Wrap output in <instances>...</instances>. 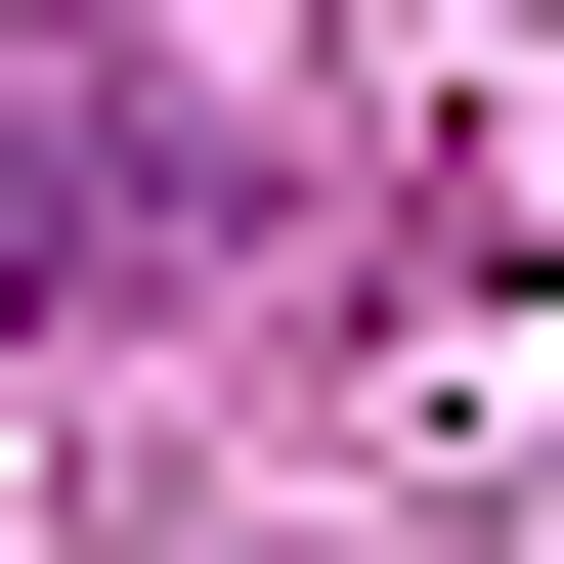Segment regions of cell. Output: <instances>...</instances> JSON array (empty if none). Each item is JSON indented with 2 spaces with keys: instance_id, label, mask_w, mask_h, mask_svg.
Here are the masks:
<instances>
[{
  "instance_id": "6da1fadb",
  "label": "cell",
  "mask_w": 564,
  "mask_h": 564,
  "mask_svg": "<svg viewBox=\"0 0 564 564\" xmlns=\"http://www.w3.org/2000/svg\"><path fill=\"white\" fill-rule=\"evenodd\" d=\"M131 261H174V87L87 0H0V304H131Z\"/></svg>"
}]
</instances>
